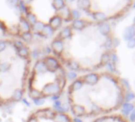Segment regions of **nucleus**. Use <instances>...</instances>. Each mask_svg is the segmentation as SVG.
<instances>
[{
  "mask_svg": "<svg viewBox=\"0 0 135 122\" xmlns=\"http://www.w3.org/2000/svg\"><path fill=\"white\" fill-rule=\"evenodd\" d=\"M118 40L110 22L87 17L64 26L51 42L53 56L71 71L85 74L107 66L116 54Z\"/></svg>",
  "mask_w": 135,
  "mask_h": 122,
  "instance_id": "f257e3e1",
  "label": "nucleus"
},
{
  "mask_svg": "<svg viewBox=\"0 0 135 122\" xmlns=\"http://www.w3.org/2000/svg\"><path fill=\"white\" fill-rule=\"evenodd\" d=\"M32 35L54 36L74 20L73 12L64 1H21Z\"/></svg>",
  "mask_w": 135,
  "mask_h": 122,
  "instance_id": "20e7f679",
  "label": "nucleus"
},
{
  "mask_svg": "<svg viewBox=\"0 0 135 122\" xmlns=\"http://www.w3.org/2000/svg\"><path fill=\"white\" fill-rule=\"evenodd\" d=\"M127 90L120 76L111 71L82 74L68 86V103L77 117H101L115 113L126 102Z\"/></svg>",
  "mask_w": 135,
  "mask_h": 122,
  "instance_id": "f03ea898",
  "label": "nucleus"
},
{
  "mask_svg": "<svg viewBox=\"0 0 135 122\" xmlns=\"http://www.w3.org/2000/svg\"><path fill=\"white\" fill-rule=\"evenodd\" d=\"M134 1H78L76 6L87 18L98 22H110L126 15Z\"/></svg>",
  "mask_w": 135,
  "mask_h": 122,
  "instance_id": "0eeeda50",
  "label": "nucleus"
},
{
  "mask_svg": "<svg viewBox=\"0 0 135 122\" xmlns=\"http://www.w3.org/2000/svg\"><path fill=\"white\" fill-rule=\"evenodd\" d=\"M31 68V50L25 41L0 40V108L22 99Z\"/></svg>",
  "mask_w": 135,
  "mask_h": 122,
  "instance_id": "7ed1b4c3",
  "label": "nucleus"
},
{
  "mask_svg": "<svg viewBox=\"0 0 135 122\" xmlns=\"http://www.w3.org/2000/svg\"><path fill=\"white\" fill-rule=\"evenodd\" d=\"M93 122H129V120L121 114L113 113L96 118Z\"/></svg>",
  "mask_w": 135,
  "mask_h": 122,
  "instance_id": "6e6552de",
  "label": "nucleus"
},
{
  "mask_svg": "<svg viewBox=\"0 0 135 122\" xmlns=\"http://www.w3.org/2000/svg\"><path fill=\"white\" fill-rule=\"evenodd\" d=\"M0 28L11 38L31 40L33 35L21 1H0Z\"/></svg>",
  "mask_w": 135,
  "mask_h": 122,
  "instance_id": "423d86ee",
  "label": "nucleus"
},
{
  "mask_svg": "<svg viewBox=\"0 0 135 122\" xmlns=\"http://www.w3.org/2000/svg\"><path fill=\"white\" fill-rule=\"evenodd\" d=\"M66 85L65 67L55 56L48 55L32 65L26 91L32 100L42 101L61 96Z\"/></svg>",
  "mask_w": 135,
  "mask_h": 122,
  "instance_id": "39448f33",
  "label": "nucleus"
}]
</instances>
